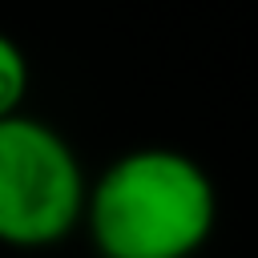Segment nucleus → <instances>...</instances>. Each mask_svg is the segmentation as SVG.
I'll use <instances>...</instances> for the list:
<instances>
[{
	"label": "nucleus",
	"instance_id": "nucleus-1",
	"mask_svg": "<svg viewBox=\"0 0 258 258\" xmlns=\"http://www.w3.org/2000/svg\"><path fill=\"white\" fill-rule=\"evenodd\" d=\"M218 226L206 165L173 145L113 157L89 194V242L101 258H194Z\"/></svg>",
	"mask_w": 258,
	"mask_h": 258
},
{
	"label": "nucleus",
	"instance_id": "nucleus-2",
	"mask_svg": "<svg viewBox=\"0 0 258 258\" xmlns=\"http://www.w3.org/2000/svg\"><path fill=\"white\" fill-rule=\"evenodd\" d=\"M93 181L73 141L20 113L0 121V238L8 250H52L89 218Z\"/></svg>",
	"mask_w": 258,
	"mask_h": 258
},
{
	"label": "nucleus",
	"instance_id": "nucleus-3",
	"mask_svg": "<svg viewBox=\"0 0 258 258\" xmlns=\"http://www.w3.org/2000/svg\"><path fill=\"white\" fill-rule=\"evenodd\" d=\"M28 89H32V64L24 48L12 36H0V121L20 117Z\"/></svg>",
	"mask_w": 258,
	"mask_h": 258
}]
</instances>
